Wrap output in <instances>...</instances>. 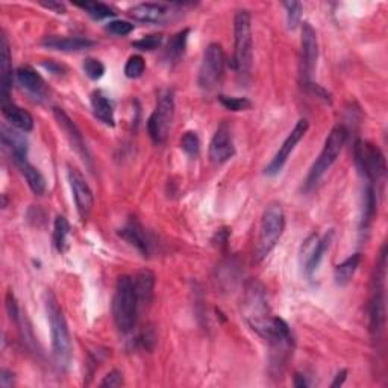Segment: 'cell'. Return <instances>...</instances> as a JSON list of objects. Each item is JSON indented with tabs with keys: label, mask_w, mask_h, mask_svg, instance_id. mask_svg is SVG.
I'll list each match as a JSON object with an SVG mask.
<instances>
[{
	"label": "cell",
	"mask_w": 388,
	"mask_h": 388,
	"mask_svg": "<svg viewBox=\"0 0 388 388\" xmlns=\"http://www.w3.org/2000/svg\"><path fill=\"white\" fill-rule=\"evenodd\" d=\"M285 229V214L279 204H270L261 217L259 237L255 248V259L263 261L267 258L276 244L279 243L281 237Z\"/></svg>",
	"instance_id": "cell-5"
},
{
	"label": "cell",
	"mask_w": 388,
	"mask_h": 388,
	"mask_svg": "<svg viewBox=\"0 0 388 388\" xmlns=\"http://www.w3.org/2000/svg\"><path fill=\"white\" fill-rule=\"evenodd\" d=\"M41 44L44 47L59 52H82L87 49H91L94 46V41L84 39V36H56L49 35L44 36Z\"/></svg>",
	"instance_id": "cell-18"
},
{
	"label": "cell",
	"mask_w": 388,
	"mask_h": 388,
	"mask_svg": "<svg viewBox=\"0 0 388 388\" xmlns=\"http://www.w3.org/2000/svg\"><path fill=\"white\" fill-rule=\"evenodd\" d=\"M138 310L140 303L133 290L132 278L128 274H122L117 279L113 297V317L117 330L122 334L132 332L137 326Z\"/></svg>",
	"instance_id": "cell-2"
},
{
	"label": "cell",
	"mask_w": 388,
	"mask_h": 388,
	"mask_svg": "<svg viewBox=\"0 0 388 388\" xmlns=\"http://www.w3.org/2000/svg\"><path fill=\"white\" fill-rule=\"evenodd\" d=\"M181 147L186 155L197 156L200 151V140L197 137V133L193 131L185 132L184 137L181 138Z\"/></svg>",
	"instance_id": "cell-35"
},
{
	"label": "cell",
	"mask_w": 388,
	"mask_h": 388,
	"mask_svg": "<svg viewBox=\"0 0 388 388\" xmlns=\"http://www.w3.org/2000/svg\"><path fill=\"white\" fill-rule=\"evenodd\" d=\"M235 155L233 132L226 122L220 123L210 143V158L214 164H223Z\"/></svg>",
	"instance_id": "cell-13"
},
{
	"label": "cell",
	"mask_w": 388,
	"mask_h": 388,
	"mask_svg": "<svg viewBox=\"0 0 388 388\" xmlns=\"http://www.w3.org/2000/svg\"><path fill=\"white\" fill-rule=\"evenodd\" d=\"M133 290L138 297V303L147 305L151 303L152 296H153V288H155V274L151 270H140L136 276L132 278Z\"/></svg>",
	"instance_id": "cell-22"
},
{
	"label": "cell",
	"mask_w": 388,
	"mask_h": 388,
	"mask_svg": "<svg viewBox=\"0 0 388 388\" xmlns=\"http://www.w3.org/2000/svg\"><path fill=\"white\" fill-rule=\"evenodd\" d=\"M347 136H349L347 129L341 125L335 126V128L330 132V136H327L325 141L322 152H320L319 158L314 161V164H312L310 173L307 179H305V188L307 190L314 188V186L320 182V179L325 176L326 171L334 166V162L337 161L341 153L343 146L346 143Z\"/></svg>",
	"instance_id": "cell-4"
},
{
	"label": "cell",
	"mask_w": 388,
	"mask_h": 388,
	"mask_svg": "<svg viewBox=\"0 0 388 388\" xmlns=\"http://www.w3.org/2000/svg\"><path fill=\"white\" fill-rule=\"evenodd\" d=\"M0 131H2V133H0V136H2V143L11 152L16 164L28 161L29 146H28V140L23 133L19 132L17 129L8 128L6 125H2Z\"/></svg>",
	"instance_id": "cell-16"
},
{
	"label": "cell",
	"mask_w": 388,
	"mask_h": 388,
	"mask_svg": "<svg viewBox=\"0 0 388 388\" xmlns=\"http://www.w3.org/2000/svg\"><path fill=\"white\" fill-rule=\"evenodd\" d=\"M188 35H190V29H184V31L177 32L176 35L171 36L169 44H167V50H166V58L169 59L170 63L181 61V58L185 54Z\"/></svg>",
	"instance_id": "cell-28"
},
{
	"label": "cell",
	"mask_w": 388,
	"mask_h": 388,
	"mask_svg": "<svg viewBox=\"0 0 388 388\" xmlns=\"http://www.w3.org/2000/svg\"><path fill=\"white\" fill-rule=\"evenodd\" d=\"M228 237H229V230L228 229H220L217 234H215V240H217L219 243H215V244H222V246H225L226 241H228ZM214 240V241H215Z\"/></svg>",
	"instance_id": "cell-45"
},
{
	"label": "cell",
	"mask_w": 388,
	"mask_h": 388,
	"mask_svg": "<svg viewBox=\"0 0 388 388\" xmlns=\"http://www.w3.org/2000/svg\"><path fill=\"white\" fill-rule=\"evenodd\" d=\"M219 100L223 107L229 111H234V113H238V111H246L250 109L252 102L246 97H229V96H219Z\"/></svg>",
	"instance_id": "cell-33"
},
{
	"label": "cell",
	"mask_w": 388,
	"mask_h": 388,
	"mask_svg": "<svg viewBox=\"0 0 388 388\" xmlns=\"http://www.w3.org/2000/svg\"><path fill=\"white\" fill-rule=\"evenodd\" d=\"M105 29L113 35L125 36V35H129L133 31V25L126 20H113V21H109Z\"/></svg>",
	"instance_id": "cell-37"
},
{
	"label": "cell",
	"mask_w": 388,
	"mask_h": 388,
	"mask_svg": "<svg viewBox=\"0 0 388 388\" xmlns=\"http://www.w3.org/2000/svg\"><path fill=\"white\" fill-rule=\"evenodd\" d=\"M69 182L79 217L82 220H87L94 205L93 191L89 188L88 182L85 181V176L82 175L76 167L69 166Z\"/></svg>",
	"instance_id": "cell-11"
},
{
	"label": "cell",
	"mask_w": 388,
	"mask_h": 388,
	"mask_svg": "<svg viewBox=\"0 0 388 388\" xmlns=\"http://www.w3.org/2000/svg\"><path fill=\"white\" fill-rule=\"evenodd\" d=\"M346 378H347V370H340V371L337 373V376H335L334 382L331 384V388H338V387H341L343 384H345Z\"/></svg>",
	"instance_id": "cell-43"
},
{
	"label": "cell",
	"mask_w": 388,
	"mask_h": 388,
	"mask_svg": "<svg viewBox=\"0 0 388 388\" xmlns=\"http://www.w3.org/2000/svg\"><path fill=\"white\" fill-rule=\"evenodd\" d=\"M308 128H310V123H308V120H305V118H301V120L296 123L293 131L288 133V137L285 138V141H283L282 146L279 147V151L276 152L274 158L266 167V175L274 176V175L279 173V171L283 169V166L287 164L290 155L293 153L297 143H299V141L305 137V133H307Z\"/></svg>",
	"instance_id": "cell-10"
},
{
	"label": "cell",
	"mask_w": 388,
	"mask_h": 388,
	"mask_svg": "<svg viewBox=\"0 0 388 388\" xmlns=\"http://www.w3.org/2000/svg\"><path fill=\"white\" fill-rule=\"evenodd\" d=\"M118 235L143 253V257H147L151 253V241H149L144 228L138 222L131 220L129 223H126V226L118 230Z\"/></svg>",
	"instance_id": "cell-19"
},
{
	"label": "cell",
	"mask_w": 388,
	"mask_h": 388,
	"mask_svg": "<svg viewBox=\"0 0 388 388\" xmlns=\"http://www.w3.org/2000/svg\"><path fill=\"white\" fill-rule=\"evenodd\" d=\"M234 59L233 67L238 78H249L253 61V39H252V19L249 11H237L234 17Z\"/></svg>",
	"instance_id": "cell-3"
},
{
	"label": "cell",
	"mask_w": 388,
	"mask_h": 388,
	"mask_svg": "<svg viewBox=\"0 0 388 388\" xmlns=\"http://www.w3.org/2000/svg\"><path fill=\"white\" fill-rule=\"evenodd\" d=\"M43 65L46 67V69H47L50 73H54V74H64V72H65L64 67H63V65H59V64H58V63H55V61L44 63Z\"/></svg>",
	"instance_id": "cell-41"
},
{
	"label": "cell",
	"mask_w": 388,
	"mask_h": 388,
	"mask_svg": "<svg viewBox=\"0 0 388 388\" xmlns=\"http://www.w3.org/2000/svg\"><path fill=\"white\" fill-rule=\"evenodd\" d=\"M360 263H361V253H354V255H350L347 259L343 261L341 264L335 267L334 278L335 282H337V285L340 287L347 285V283L352 281L358 267H360Z\"/></svg>",
	"instance_id": "cell-26"
},
{
	"label": "cell",
	"mask_w": 388,
	"mask_h": 388,
	"mask_svg": "<svg viewBox=\"0 0 388 388\" xmlns=\"http://www.w3.org/2000/svg\"><path fill=\"white\" fill-rule=\"evenodd\" d=\"M16 78L19 84L31 94L40 97L46 94V82H44V79L32 69V67L29 65L19 67L16 70Z\"/></svg>",
	"instance_id": "cell-21"
},
{
	"label": "cell",
	"mask_w": 388,
	"mask_h": 388,
	"mask_svg": "<svg viewBox=\"0 0 388 388\" xmlns=\"http://www.w3.org/2000/svg\"><path fill=\"white\" fill-rule=\"evenodd\" d=\"M82 69H84L87 76L93 80L100 79L103 74H105V65L96 58H87L84 61V65H82Z\"/></svg>",
	"instance_id": "cell-36"
},
{
	"label": "cell",
	"mask_w": 388,
	"mask_h": 388,
	"mask_svg": "<svg viewBox=\"0 0 388 388\" xmlns=\"http://www.w3.org/2000/svg\"><path fill=\"white\" fill-rule=\"evenodd\" d=\"M12 67L11 52L6 35L0 36V99H10L12 89Z\"/></svg>",
	"instance_id": "cell-15"
},
{
	"label": "cell",
	"mask_w": 388,
	"mask_h": 388,
	"mask_svg": "<svg viewBox=\"0 0 388 388\" xmlns=\"http://www.w3.org/2000/svg\"><path fill=\"white\" fill-rule=\"evenodd\" d=\"M332 238H334V230L332 229L327 230V233L322 238H319L314 252H312V255L308 259V263L305 264V267H303V272L310 279L312 278V274L317 272V268H319L320 263H322L325 253L327 252V249H330V246L332 243Z\"/></svg>",
	"instance_id": "cell-25"
},
{
	"label": "cell",
	"mask_w": 388,
	"mask_h": 388,
	"mask_svg": "<svg viewBox=\"0 0 388 388\" xmlns=\"http://www.w3.org/2000/svg\"><path fill=\"white\" fill-rule=\"evenodd\" d=\"M376 191L375 186L371 184H367L363 193V214H361V225L360 229L361 233H369L373 220L376 215Z\"/></svg>",
	"instance_id": "cell-24"
},
{
	"label": "cell",
	"mask_w": 388,
	"mask_h": 388,
	"mask_svg": "<svg viewBox=\"0 0 388 388\" xmlns=\"http://www.w3.org/2000/svg\"><path fill=\"white\" fill-rule=\"evenodd\" d=\"M146 70V61L141 55H132L125 65V76L129 79H138Z\"/></svg>",
	"instance_id": "cell-31"
},
{
	"label": "cell",
	"mask_w": 388,
	"mask_h": 388,
	"mask_svg": "<svg viewBox=\"0 0 388 388\" xmlns=\"http://www.w3.org/2000/svg\"><path fill=\"white\" fill-rule=\"evenodd\" d=\"M44 307H46L47 320L50 325L54 360L56 367L59 370L65 371L70 367L72 356H73V346H72L69 325H67L63 308L59 307V302L52 291H46V294H44Z\"/></svg>",
	"instance_id": "cell-1"
},
{
	"label": "cell",
	"mask_w": 388,
	"mask_h": 388,
	"mask_svg": "<svg viewBox=\"0 0 388 388\" xmlns=\"http://www.w3.org/2000/svg\"><path fill=\"white\" fill-rule=\"evenodd\" d=\"M91 108L97 120H100L107 126H111V128L116 126L113 102H111L105 94H102L100 91H94L91 94Z\"/></svg>",
	"instance_id": "cell-23"
},
{
	"label": "cell",
	"mask_w": 388,
	"mask_h": 388,
	"mask_svg": "<svg viewBox=\"0 0 388 388\" xmlns=\"http://www.w3.org/2000/svg\"><path fill=\"white\" fill-rule=\"evenodd\" d=\"M354 156L358 171L367 179L369 184H382L387 175V164L379 147L369 141L358 140L354 147Z\"/></svg>",
	"instance_id": "cell-6"
},
{
	"label": "cell",
	"mask_w": 388,
	"mask_h": 388,
	"mask_svg": "<svg viewBox=\"0 0 388 388\" xmlns=\"http://www.w3.org/2000/svg\"><path fill=\"white\" fill-rule=\"evenodd\" d=\"M70 235V223L64 215H56L54 225V246L59 253H64L69 249L67 238Z\"/></svg>",
	"instance_id": "cell-29"
},
{
	"label": "cell",
	"mask_w": 388,
	"mask_h": 388,
	"mask_svg": "<svg viewBox=\"0 0 388 388\" xmlns=\"http://www.w3.org/2000/svg\"><path fill=\"white\" fill-rule=\"evenodd\" d=\"M0 105H2V113L5 118L11 123L12 128L21 132H31L34 129L32 116L26 109L16 105L11 97L10 99H0Z\"/></svg>",
	"instance_id": "cell-17"
},
{
	"label": "cell",
	"mask_w": 388,
	"mask_h": 388,
	"mask_svg": "<svg viewBox=\"0 0 388 388\" xmlns=\"http://www.w3.org/2000/svg\"><path fill=\"white\" fill-rule=\"evenodd\" d=\"M17 167L20 169L21 175L25 176L29 188L32 190V193L36 194V196L44 194V191H46V179H44V176L41 175V171L39 169H35L29 161L17 164Z\"/></svg>",
	"instance_id": "cell-27"
},
{
	"label": "cell",
	"mask_w": 388,
	"mask_h": 388,
	"mask_svg": "<svg viewBox=\"0 0 388 388\" xmlns=\"http://www.w3.org/2000/svg\"><path fill=\"white\" fill-rule=\"evenodd\" d=\"M302 76L307 84L311 82V76L317 67L319 59V43L317 34L310 23L302 25Z\"/></svg>",
	"instance_id": "cell-12"
},
{
	"label": "cell",
	"mask_w": 388,
	"mask_h": 388,
	"mask_svg": "<svg viewBox=\"0 0 388 388\" xmlns=\"http://www.w3.org/2000/svg\"><path fill=\"white\" fill-rule=\"evenodd\" d=\"M283 8L287 11V25L288 29L294 31V29L301 25L302 14H303V6L301 2H283Z\"/></svg>",
	"instance_id": "cell-32"
},
{
	"label": "cell",
	"mask_w": 388,
	"mask_h": 388,
	"mask_svg": "<svg viewBox=\"0 0 388 388\" xmlns=\"http://www.w3.org/2000/svg\"><path fill=\"white\" fill-rule=\"evenodd\" d=\"M129 16L141 23H161L167 17V8L161 3H138L128 11Z\"/></svg>",
	"instance_id": "cell-20"
},
{
	"label": "cell",
	"mask_w": 388,
	"mask_h": 388,
	"mask_svg": "<svg viewBox=\"0 0 388 388\" xmlns=\"http://www.w3.org/2000/svg\"><path fill=\"white\" fill-rule=\"evenodd\" d=\"M164 41V36L161 34H151L146 35L143 39H140L137 41L132 43V47H136L141 52H152L161 47V44Z\"/></svg>",
	"instance_id": "cell-34"
},
{
	"label": "cell",
	"mask_w": 388,
	"mask_h": 388,
	"mask_svg": "<svg viewBox=\"0 0 388 388\" xmlns=\"http://www.w3.org/2000/svg\"><path fill=\"white\" fill-rule=\"evenodd\" d=\"M54 116H55V120H56L58 126L63 129V132L65 133V137L69 138L72 147L85 161H89V153L87 151L84 137H82V133L78 129V126L72 122V118L69 117V114H67L65 111L61 109V108H54Z\"/></svg>",
	"instance_id": "cell-14"
},
{
	"label": "cell",
	"mask_w": 388,
	"mask_h": 388,
	"mask_svg": "<svg viewBox=\"0 0 388 388\" xmlns=\"http://www.w3.org/2000/svg\"><path fill=\"white\" fill-rule=\"evenodd\" d=\"M5 206H6V196L3 194V208H5Z\"/></svg>",
	"instance_id": "cell-46"
},
{
	"label": "cell",
	"mask_w": 388,
	"mask_h": 388,
	"mask_svg": "<svg viewBox=\"0 0 388 388\" xmlns=\"http://www.w3.org/2000/svg\"><path fill=\"white\" fill-rule=\"evenodd\" d=\"M44 8H47V10H52V11H55L56 14H65V6L64 3H56V2H43L41 3Z\"/></svg>",
	"instance_id": "cell-42"
},
{
	"label": "cell",
	"mask_w": 388,
	"mask_h": 388,
	"mask_svg": "<svg viewBox=\"0 0 388 388\" xmlns=\"http://www.w3.org/2000/svg\"><path fill=\"white\" fill-rule=\"evenodd\" d=\"M175 118V94L171 89H162L158 94L156 107L147 120L149 136L156 144H161L167 140Z\"/></svg>",
	"instance_id": "cell-8"
},
{
	"label": "cell",
	"mask_w": 388,
	"mask_h": 388,
	"mask_svg": "<svg viewBox=\"0 0 388 388\" xmlns=\"http://www.w3.org/2000/svg\"><path fill=\"white\" fill-rule=\"evenodd\" d=\"M223 73H225V52L219 43L208 44L199 69V87L205 91H213L220 84Z\"/></svg>",
	"instance_id": "cell-9"
},
{
	"label": "cell",
	"mask_w": 388,
	"mask_h": 388,
	"mask_svg": "<svg viewBox=\"0 0 388 388\" xmlns=\"http://www.w3.org/2000/svg\"><path fill=\"white\" fill-rule=\"evenodd\" d=\"M76 6H79L80 10H84L88 16L94 20H103L116 16L114 10L107 3L102 2H84V3H76Z\"/></svg>",
	"instance_id": "cell-30"
},
{
	"label": "cell",
	"mask_w": 388,
	"mask_h": 388,
	"mask_svg": "<svg viewBox=\"0 0 388 388\" xmlns=\"http://www.w3.org/2000/svg\"><path fill=\"white\" fill-rule=\"evenodd\" d=\"M317 241H319V237L316 234H311L307 238V240L303 241L302 249H301V264H302V267H305V264L308 263V259L311 258L312 252H314V249H316Z\"/></svg>",
	"instance_id": "cell-38"
},
{
	"label": "cell",
	"mask_w": 388,
	"mask_h": 388,
	"mask_svg": "<svg viewBox=\"0 0 388 388\" xmlns=\"http://www.w3.org/2000/svg\"><path fill=\"white\" fill-rule=\"evenodd\" d=\"M385 258L387 253L384 246L382 252H380L379 264L376 267V276L375 279H373V290L369 303V326H370V332L375 338L380 337L385 323V285H384L385 266H387Z\"/></svg>",
	"instance_id": "cell-7"
},
{
	"label": "cell",
	"mask_w": 388,
	"mask_h": 388,
	"mask_svg": "<svg viewBox=\"0 0 388 388\" xmlns=\"http://www.w3.org/2000/svg\"><path fill=\"white\" fill-rule=\"evenodd\" d=\"M294 387L296 388H307V387H310V382L307 380V378H305V375H302V373H296Z\"/></svg>",
	"instance_id": "cell-44"
},
{
	"label": "cell",
	"mask_w": 388,
	"mask_h": 388,
	"mask_svg": "<svg viewBox=\"0 0 388 388\" xmlns=\"http://www.w3.org/2000/svg\"><path fill=\"white\" fill-rule=\"evenodd\" d=\"M123 382V375L122 371L118 370H111L108 375L102 379V382L99 384L102 388H116V387H122Z\"/></svg>",
	"instance_id": "cell-39"
},
{
	"label": "cell",
	"mask_w": 388,
	"mask_h": 388,
	"mask_svg": "<svg viewBox=\"0 0 388 388\" xmlns=\"http://www.w3.org/2000/svg\"><path fill=\"white\" fill-rule=\"evenodd\" d=\"M16 384V379H14V373L10 370H2L0 373V387L2 388H11Z\"/></svg>",
	"instance_id": "cell-40"
}]
</instances>
